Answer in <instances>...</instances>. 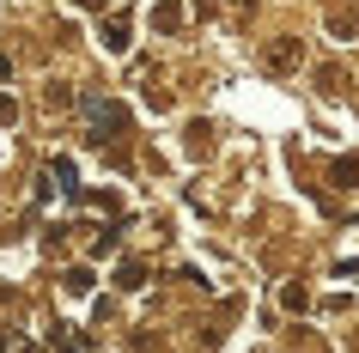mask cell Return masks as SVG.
Wrapping results in <instances>:
<instances>
[{"label": "cell", "mask_w": 359, "mask_h": 353, "mask_svg": "<svg viewBox=\"0 0 359 353\" xmlns=\"http://www.w3.org/2000/svg\"><path fill=\"white\" fill-rule=\"evenodd\" d=\"M268 61H274V67H292V61H299V43H292V37H280L274 49H268Z\"/></svg>", "instance_id": "cell-3"}, {"label": "cell", "mask_w": 359, "mask_h": 353, "mask_svg": "<svg viewBox=\"0 0 359 353\" xmlns=\"http://www.w3.org/2000/svg\"><path fill=\"white\" fill-rule=\"evenodd\" d=\"M122 134H128V110L122 104H104L97 110V140H122Z\"/></svg>", "instance_id": "cell-1"}, {"label": "cell", "mask_w": 359, "mask_h": 353, "mask_svg": "<svg viewBox=\"0 0 359 353\" xmlns=\"http://www.w3.org/2000/svg\"><path fill=\"white\" fill-rule=\"evenodd\" d=\"M329 25H335V37H353V31H359V13H353V6H347V13H329Z\"/></svg>", "instance_id": "cell-4"}, {"label": "cell", "mask_w": 359, "mask_h": 353, "mask_svg": "<svg viewBox=\"0 0 359 353\" xmlns=\"http://www.w3.org/2000/svg\"><path fill=\"white\" fill-rule=\"evenodd\" d=\"M335 183H347V189L359 183V159H347V165H335Z\"/></svg>", "instance_id": "cell-7"}, {"label": "cell", "mask_w": 359, "mask_h": 353, "mask_svg": "<svg viewBox=\"0 0 359 353\" xmlns=\"http://www.w3.org/2000/svg\"><path fill=\"white\" fill-rule=\"evenodd\" d=\"M104 49H116V55L128 49V25H122V19H110V25H104Z\"/></svg>", "instance_id": "cell-2"}, {"label": "cell", "mask_w": 359, "mask_h": 353, "mask_svg": "<svg viewBox=\"0 0 359 353\" xmlns=\"http://www.w3.org/2000/svg\"><path fill=\"white\" fill-rule=\"evenodd\" d=\"M13 122H19V104H13V98H0V128H13Z\"/></svg>", "instance_id": "cell-8"}, {"label": "cell", "mask_w": 359, "mask_h": 353, "mask_svg": "<svg viewBox=\"0 0 359 353\" xmlns=\"http://www.w3.org/2000/svg\"><path fill=\"white\" fill-rule=\"evenodd\" d=\"M116 280L134 293V286H147V268H140V262H122V274H116Z\"/></svg>", "instance_id": "cell-6"}, {"label": "cell", "mask_w": 359, "mask_h": 353, "mask_svg": "<svg viewBox=\"0 0 359 353\" xmlns=\"http://www.w3.org/2000/svg\"><path fill=\"white\" fill-rule=\"evenodd\" d=\"M152 25H158V31H177V25H183V6H158V13H152Z\"/></svg>", "instance_id": "cell-5"}]
</instances>
